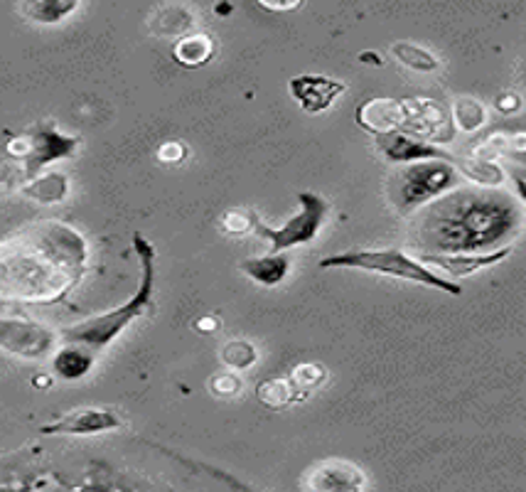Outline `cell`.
I'll return each instance as SVG.
<instances>
[{"label": "cell", "instance_id": "obj_6", "mask_svg": "<svg viewBox=\"0 0 526 492\" xmlns=\"http://www.w3.org/2000/svg\"><path fill=\"white\" fill-rule=\"evenodd\" d=\"M298 202L300 212L281 229L268 227V224H263L261 219L256 217L254 232L259 234L261 239H266V242H271L273 254H281V251L293 249V246L310 244L322 229V222H325L330 205L322 200L318 192H300Z\"/></svg>", "mask_w": 526, "mask_h": 492}, {"label": "cell", "instance_id": "obj_26", "mask_svg": "<svg viewBox=\"0 0 526 492\" xmlns=\"http://www.w3.org/2000/svg\"><path fill=\"white\" fill-rule=\"evenodd\" d=\"M325 369L320 365H315V362H305V365H298L293 369V377L291 382L295 384V389L303 394H310V389H315L318 384L325 382Z\"/></svg>", "mask_w": 526, "mask_h": 492}, {"label": "cell", "instance_id": "obj_25", "mask_svg": "<svg viewBox=\"0 0 526 492\" xmlns=\"http://www.w3.org/2000/svg\"><path fill=\"white\" fill-rule=\"evenodd\" d=\"M256 360H259L256 347L246 340H232L222 347V362L229 369H239V372H244V369H249Z\"/></svg>", "mask_w": 526, "mask_h": 492}, {"label": "cell", "instance_id": "obj_5", "mask_svg": "<svg viewBox=\"0 0 526 492\" xmlns=\"http://www.w3.org/2000/svg\"><path fill=\"white\" fill-rule=\"evenodd\" d=\"M320 269L377 271V274L401 278V281H411V283H421V286H428V288H438V291H445L448 296H460V293H463V288H460L458 283L448 281V278L436 274V271L426 269V266L418 264L413 256H409L401 249L345 251V254H335V256H327V259H322Z\"/></svg>", "mask_w": 526, "mask_h": 492}, {"label": "cell", "instance_id": "obj_24", "mask_svg": "<svg viewBox=\"0 0 526 492\" xmlns=\"http://www.w3.org/2000/svg\"><path fill=\"white\" fill-rule=\"evenodd\" d=\"M391 55L401 64H406L409 69H416V72L431 74L440 69V60L433 52L423 50V47L418 45H411V42H394V45H391Z\"/></svg>", "mask_w": 526, "mask_h": 492}, {"label": "cell", "instance_id": "obj_3", "mask_svg": "<svg viewBox=\"0 0 526 492\" xmlns=\"http://www.w3.org/2000/svg\"><path fill=\"white\" fill-rule=\"evenodd\" d=\"M133 249H136L138 261H141V283H138V291L133 293L131 301L109 310V313L94 315V318L62 330L64 345L84 347L91 355H96L99 350L109 347L133 320L148 313L155 291V249L143 234H133Z\"/></svg>", "mask_w": 526, "mask_h": 492}, {"label": "cell", "instance_id": "obj_13", "mask_svg": "<svg viewBox=\"0 0 526 492\" xmlns=\"http://www.w3.org/2000/svg\"><path fill=\"white\" fill-rule=\"evenodd\" d=\"M288 87H291L293 99L298 101L300 109L308 114H322L325 109H330L337 96L347 92V84L322 77V74H300V77L291 79Z\"/></svg>", "mask_w": 526, "mask_h": 492}, {"label": "cell", "instance_id": "obj_19", "mask_svg": "<svg viewBox=\"0 0 526 492\" xmlns=\"http://www.w3.org/2000/svg\"><path fill=\"white\" fill-rule=\"evenodd\" d=\"M79 8L77 0H32V3L20 5V13L32 23L55 25L62 23L67 15H72Z\"/></svg>", "mask_w": 526, "mask_h": 492}, {"label": "cell", "instance_id": "obj_14", "mask_svg": "<svg viewBox=\"0 0 526 492\" xmlns=\"http://www.w3.org/2000/svg\"><path fill=\"white\" fill-rule=\"evenodd\" d=\"M509 251H512V246H504V249L492 251V254H421L416 261L423 266H436L448 276L463 278L477 274V271L487 269V266L499 264V261L507 259Z\"/></svg>", "mask_w": 526, "mask_h": 492}, {"label": "cell", "instance_id": "obj_17", "mask_svg": "<svg viewBox=\"0 0 526 492\" xmlns=\"http://www.w3.org/2000/svg\"><path fill=\"white\" fill-rule=\"evenodd\" d=\"M241 271L251 278V281L261 283V286H278L291 271V259L283 254H266L256 256L241 264Z\"/></svg>", "mask_w": 526, "mask_h": 492}, {"label": "cell", "instance_id": "obj_23", "mask_svg": "<svg viewBox=\"0 0 526 492\" xmlns=\"http://www.w3.org/2000/svg\"><path fill=\"white\" fill-rule=\"evenodd\" d=\"M453 126H458L465 133H477L487 123V109L482 101L472 99V96H463V99L455 101L453 106Z\"/></svg>", "mask_w": 526, "mask_h": 492}, {"label": "cell", "instance_id": "obj_28", "mask_svg": "<svg viewBox=\"0 0 526 492\" xmlns=\"http://www.w3.org/2000/svg\"><path fill=\"white\" fill-rule=\"evenodd\" d=\"M209 387H212V392L219 394V397H234L241 389V379L236 377V374H217V377H212Z\"/></svg>", "mask_w": 526, "mask_h": 492}, {"label": "cell", "instance_id": "obj_11", "mask_svg": "<svg viewBox=\"0 0 526 492\" xmlns=\"http://www.w3.org/2000/svg\"><path fill=\"white\" fill-rule=\"evenodd\" d=\"M121 424L123 421L118 419L114 411L87 406V409L69 411L62 419L42 426V433H47V436H57V433H67V436H96V433L121 429Z\"/></svg>", "mask_w": 526, "mask_h": 492}, {"label": "cell", "instance_id": "obj_33", "mask_svg": "<svg viewBox=\"0 0 526 492\" xmlns=\"http://www.w3.org/2000/svg\"><path fill=\"white\" fill-rule=\"evenodd\" d=\"M359 62H369V64H381V60H379V55H374V52H362V55H359Z\"/></svg>", "mask_w": 526, "mask_h": 492}, {"label": "cell", "instance_id": "obj_9", "mask_svg": "<svg viewBox=\"0 0 526 492\" xmlns=\"http://www.w3.org/2000/svg\"><path fill=\"white\" fill-rule=\"evenodd\" d=\"M57 347V333L32 320L0 318V350L23 360H42Z\"/></svg>", "mask_w": 526, "mask_h": 492}, {"label": "cell", "instance_id": "obj_22", "mask_svg": "<svg viewBox=\"0 0 526 492\" xmlns=\"http://www.w3.org/2000/svg\"><path fill=\"white\" fill-rule=\"evenodd\" d=\"M256 397H259L261 404L268 406V409H283V406L293 404V401L308 399V394L298 392L291 379H268V382L259 384Z\"/></svg>", "mask_w": 526, "mask_h": 492}, {"label": "cell", "instance_id": "obj_32", "mask_svg": "<svg viewBox=\"0 0 526 492\" xmlns=\"http://www.w3.org/2000/svg\"><path fill=\"white\" fill-rule=\"evenodd\" d=\"M266 10H293L298 8V3H261Z\"/></svg>", "mask_w": 526, "mask_h": 492}, {"label": "cell", "instance_id": "obj_1", "mask_svg": "<svg viewBox=\"0 0 526 492\" xmlns=\"http://www.w3.org/2000/svg\"><path fill=\"white\" fill-rule=\"evenodd\" d=\"M87 239L62 222H37L0 242V298L62 301L87 271Z\"/></svg>", "mask_w": 526, "mask_h": 492}, {"label": "cell", "instance_id": "obj_18", "mask_svg": "<svg viewBox=\"0 0 526 492\" xmlns=\"http://www.w3.org/2000/svg\"><path fill=\"white\" fill-rule=\"evenodd\" d=\"M453 165L460 175H465V178H470L472 183H477L480 187H492V190H497V187H502L504 180H507L504 178V170L499 168L497 163L480 160L475 158V155H465V158L455 155Z\"/></svg>", "mask_w": 526, "mask_h": 492}, {"label": "cell", "instance_id": "obj_12", "mask_svg": "<svg viewBox=\"0 0 526 492\" xmlns=\"http://www.w3.org/2000/svg\"><path fill=\"white\" fill-rule=\"evenodd\" d=\"M377 148L389 163H423V160H445L453 165V153L443 151V148L431 146V143L416 141V138L406 136V133L394 131L377 136Z\"/></svg>", "mask_w": 526, "mask_h": 492}, {"label": "cell", "instance_id": "obj_29", "mask_svg": "<svg viewBox=\"0 0 526 492\" xmlns=\"http://www.w3.org/2000/svg\"><path fill=\"white\" fill-rule=\"evenodd\" d=\"M187 155V148L182 146V143L177 141H170V143H163L158 151V158L163 160V163H182Z\"/></svg>", "mask_w": 526, "mask_h": 492}, {"label": "cell", "instance_id": "obj_7", "mask_svg": "<svg viewBox=\"0 0 526 492\" xmlns=\"http://www.w3.org/2000/svg\"><path fill=\"white\" fill-rule=\"evenodd\" d=\"M79 146V138L62 136L55 131V126H37L30 136L13 138L8 143V153L13 158L25 160V175L28 178H37L45 165L55 163V160L67 158L69 153H74V148Z\"/></svg>", "mask_w": 526, "mask_h": 492}, {"label": "cell", "instance_id": "obj_8", "mask_svg": "<svg viewBox=\"0 0 526 492\" xmlns=\"http://www.w3.org/2000/svg\"><path fill=\"white\" fill-rule=\"evenodd\" d=\"M401 106V133L416 138V141L431 143H450L455 136L450 111L433 99H406L399 101Z\"/></svg>", "mask_w": 526, "mask_h": 492}, {"label": "cell", "instance_id": "obj_15", "mask_svg": "<svg viewBox=\"0 0 526 492\" xmlns=\"http://www.w3.org/2000/svg\"><path fill=\"white\" fill-rule=\"evenodd\" d=\"M357 126L364 131L374 133V136H384V133H394L401 128V106L394 99H372L364 101L354 114Z\"/></svg>", "mask_w": 526, "mask_h": 492}, {"label": "cell", "instance_id": "obj_4", "mask_svg": "<svg viewBox=\"0 0 526 492\" xmlns=\"http://www.w3.org/2000/svg\"><path fill=\"white\" fill-rule=\"evenodd\" d=\"M460 183H463V175L455 170V165L445 160H423V163H411L396 170L386 185V192L399 215H411L418 207L431 205L453 192Z\"/></svg>", "mask_w": 526, "mask_h": 492}, {"label": "cell", "instance_id": "obj_30", "mask_svg": "<svg viewBox=\"0 0 526 492\" xmlns=\"http://www.w3.org/2000/svg\"><path fill=\"white\" fill-rule=\"evenodd\" d=\"M497 109L502 111V114H512V111H519L522 109V99H519L517 94H502L497 96Z\"/></svg>", "mask_w": 526, "mask_h": 492}, {"label": "cell", "instance_id": "obj_21", "mask_svg": "<svg viewBox=\"0 0 526 492\" xmlns=\"http://www.w3.org/2000/svg\"><path fill=\"white\" fill-rule=\"evenodd\" d=\"M25 195L30 200L42 202V205H55V202H62L69 192V180L67 175L62 173H50V175H40V178H32L28 185L23 187Z\"/></svg>", "mask_w": 526, "mask_h": 492}, {"label": "cell", "instance_id": "obj_31", "mask_svg": "<svg viewBox=\"0 0 526 492\" xmlns=\"http://www.w3.org/2000/svg\"><path fill=\"white\" fill-rule=\"evenodd\" d=\"M195 328L200 330V333H214V330L219 328V320L214 318V315H205V318H200L195 323Z\"/></svg>", "mask_w": 526, "mask_h": 492}, {"label": "cell", "instance_id": "obj_20", "mask_svg": "<svg viewBox=\"0 0 526 492\" xmlns=\"http://www.w3.org/2000/svg\"><path fill=\"white\" fill-rule=\"evenodd\" d=\"M175 62L182 67H202L212 60L214 55V42L209 35H185L175 42L173 47Z\"/></svg>", "mask_w": 526, "mask_h": 492}, {"label": "cell", "instance_id": "obj_16", "mask_svg": "<svg viewBox=\"0 0 526 492\" xmlns=\"http://www.w3.org/2000/svg\"><path fill=\"white\" fill-rule=\"evenodd\" d=\"M91 367H94V355L77 345L59 347L52 357V372L64 382H77V379L87 377Z\"/></svg>", "mask_w": 526, "mask_h": 492}, {"label": "cell", "instance_id": "obj_27", "mask_svg": "<svg viewBox=\"0 0 526 492\" xmlns=\"http://www.w3.org/2000/svg\"><path fill=\"white\" fill-rule=\"evenodd\" d=\"M254 222H256V212L251 210H229L227 215H224L222 224L224 229H227L229 234H249L251 229H254Z\"/></svg>", "mask_w": 526, "mask_h": 492}, {"label": "cell", "instance_id": "obj_10", "mask_svg": "<svg viewBox=\"0 0 526 492\" xmlns=\"http://www.w3.org/2000/svg\"><path fill=\"white\" fill-rule=\"evenodd\" d=\"M305 492H364L367 475L350 461H320L303 475Z\"/></svg>", "mask_w": 526, "mask_h": 492}, {"label": "cell", "instance_id": "obj_34", "mask_svg": "<svg viewBox=\"0 0 526 492\" xmlns=\"http://www.w3.org/2000/svg\"><path fill=\"white\" fill-rule=\"evenodd\" d=\"M50 382H52L50 377H40V379H35L37 387H50Z\"/></svg>", "mask_w": 526, "mask_h": 492}, {"label": "cell", "instance_id": "obj_2", "mask_svg": "<svg viewBox=\"0 0 526 492\" xmlns=\"http://www.w3.org/2000/svg\"><path fill=\"white\" fill-rule=\"evenodd\" d=\"M522 229V205L504 192L455 187L426 205L418 217L416 244L423 254H492Z\"/></svg>", "mask_w": 526, "mask_h": 492}]
</instances>
